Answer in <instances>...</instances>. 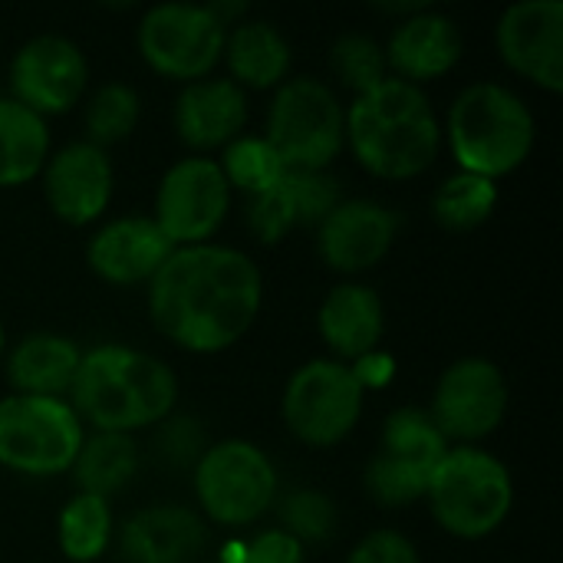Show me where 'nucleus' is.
<instances>
[{
    "instance_id": "1",
    "label": "nucleus",
    "mask_w": 563,
    "mask_h": 563,
    "mask_svg": "<svg viewBox=\"0 0 563 563\" xmlns=\"http://www.w3.org/2000/svg\"><path fill=\"white\" fill-rule=\"evenodd\" d=\"M257 264L218 244L175 247L148 280L152 323L181 350L221 353L234 346L261 313Z\"/></svg>"
},
{
    "instance_id": "2",
    "label": "nucleus",
    "mask_w": 563,
    "mask_h": 563,
    "mask_svg": "<svg viewBox=\"0 0 563 563\" xmlns=\"http://www.w3.org/2000/svg\"><path fill=\"white\" fill-rule=\"evenodd\" d=\"M346 139L366 172L386 181H402L422 175L435 162L442 129L419 86L383 79L356 96L346 112Z\"/></svg>"
},
{
    "instance_id": "3",
    "label": "nucleus",
    "mask_w": 563,
    "mask_h": 563,
    "mask_svg": "<svg viewBox=\"0 0 563 563\" xmlns=\"http://www.w3.org/2000/svg\"><path fill=\"white\" fill-rule=\"evenodd\" d=\"M69 393L73 412L89 419L96 432L129 435L142 426L168 419L178 383L155 356L106 343L82 353Z\"/></svg>"
},
{
    "instance_id": "4",
    "label": "nucleus",
    "mask_w": 563,
    "mask_h": 563,
    "mask_svg": "<svg viewBox=\"0 0 563 563\" xmlns=\"http://www.w3.org/2000/svg\"><path fill=\"white\" fill-rule=\"evenodd\" d=\"M534 132L531 109L498 82L468 86L449 109V145L459 165L488 181L525 165Z\"/></svg>"
},
{
    "instance_id": "5",
    "label": "nucleus",
    "mask_w": 563,
    "mask_h": 563,
    "mask_svg": "<svg viewBox=\"0 0 563 563\" xmlns=\"http://www.w3.org/2000/svg\"><path fill=\"white\" fill-rule=\"evenodd\" d=\"M435 521L462 541L495 534L515 505L511 472L485 449L459 445L439 462L426 492Z\"/></svg>"
},
{
    "instance_id": "6",
    "label": "nucleus",
    "mask_w": 563,
    "mask_h": 563,
    "mask_svg": "<svg viewBox=\"0 0 563 563\" xmlns=\"http://www.w3.org/2000/svg\"><path fill=\"white\" fill-rule=\"evenodd\" d=\"M267 142L287 172H327L346 142V112L320 79L280 82L267 119Z\"/></svg>"
},
{
    "instance_id": "7",
    "label": "nucleus",
    "mask_w": 563,
    "mask_h": 563,
    "mask_svg": "<svg viewBox=\"0 0 563 563\" xmlns=\"http://www.w3.org/2000/svg\"><path fill=\"white\" fill-rule=\"evenodd\" d=\"M82 449V422L63 399H0V465L20 475H59Z\"/></svg>"
},
{
    "instance_id": "8",
    "label": "nucleus",
    "mask_w": 563,
    "mask_h": 563,
    "mask_svg": "<svg viewBox=\"0 0 563 563\" xmlns=\"http://www.w3.org/2000/svg\"><path fill=\"white\" fill-rule=\"evenodd\" d=\"M195 492L205 515L218 525H254L271 511L277 495V475L271 459L241 439L208 445L195 465Z\"/></svg>"
},
{
    "instance_id": "9",
    "label": "nucleus",
    "mask_w": 563,
    "mask_h": 563,
    "mask_svg": "<svg viewBox=\"0 0 563 563\" xmlns=\"http://www.w3.org/2000/svg\"><path fill=\"white\" fill-rule=\"evenodd\" d=\"M363 386L353 369L336 360H313L300 366L284 393L287 429L313 449L343 442L363 416Z\"/></svg>"
},
{
    "instance_id": "10",
    "label": "nucleus",
    "mask_w": 563,
    "mask_h": 563,
    "mask_svg": "<svg viewBox=\"0 0 563 563\" xmlns=\"http://www.w3.org/2000/svg\"><path fill=\"white\" fill-rule=\"evenodd\" d=\"M449 442L422 409H399L383 429V445L366 468L369 495L386 508H402L426 498L429 482L445 459Z\"/></svg>"
},
{
    "instance_id": "11",
    "label": "nucleus",
    "mask_w": 563,
    "mask_h": 563,
    "mask_svg": "<svg viewBox=\"0 0 563 563\" xmlns=\"http://www.w3.org/2000/svg\"><path fill=\"white\" fill-rule=\"evenodd\" d=\"M224 40L228 30L214 16V10L195 3L152 7L139 26L142 59L168 79L198 82L201 76H208L224 53Z\"/></svg>"
},
{
    "instance_id": "12",
    "label": "nucleus",
    "mask_w": 563,
    "mask_h": 563,
    "mask_svg": "<svg viewBox=\"0 0 563 563\" xmlns=\"http://www.w3.org/2000/svg\"><path fill=\"white\" fill-rule=\"evenodd\" d=\"M231 205V188L218 162L181 158L175 162L155 195V224L172 241V247L208 244L221 228Z\"/></svg>"
},
{
    "instance_id": "13",
    "label": "nucleus",
    "mask_w": 563,
    "mask_h": 563,
    "mask_svg": "<svg viewBox=\"0 0 563 563\" xmlns=\"http://www.w3.org/2000/svg\"><path fill=\"white\" fill-rule=\"evenodd\" d=\"M508 412V383L492 360H459L449 366L432 396L435 429L455 442H478L492 435Z\"/></svg>"
},
{
    "instance_id": "14",
    "label": "nucleus",
    "mask_w": 563,
    "mask_h": 563,
    "mask_svg": "<svg viewBox=\"0 0 563 563\" xmlns=\"http://www.w3.org/2000/svg\"><path fill=\"white\" fill-rule=\"evenodd\" d=\"M89 82V66L82 49L66 36H36L30 40L10 66V89L20 106L30 112L56 115L73 109Z\"/></svg>"
},
{
    "instance_id": "15",
    "label": "nucleus",
    "mask_w": 563,
    "mask_h": 563,
    "mask_svg": "<svg viewBox=\"0 0 563 563\" xmlns=\"http://www.w3.org/2000/svg\"><path fill=\"white\" fill-rule=\"evenodd\" d=\"M501 59L548 92L563 89V3L525 0L498 20Z\"/></svg>"
},
{
    "instance_id": "16",
    "label": "nucleus",
    "mask_w": 563,
    "mask_h": 563,
    "mask_svg": "<svg viewBox=\"0 0 563 563\" xmlns=\"http://www.w3.org/2000/svg\"><path fill=\"white\" fill-rule=\"evenodd\" d=\"M43 191L59 221L69 228L92 224L112 201V162L92 142L59 148L43 175Z\"/></svg>"
},
{
    "instance_id": "17",
    "label": "nucleus",
    "mask_w": 563,
    "mask_h": 563,
    "mask_svg": "<svg viewBox=\"0 0 563 563\" xmlns=\"http://www.w3.org/2000/svg\"><path fill=\"white\" fill-rule=\"evenodd\" d=\"M399 231V218L366 198L340 201L320 224L317 247L320 257L340 274H360L379 264Z\"/></svg>"
},
{
    "instance_id": "18",
    "label": "nucleus",
    "mask_w": 563,
    "mask_h": 563,
    "mask_svg": "<svg viewBox=\"0 0 563 563\" xmlns=\"http://www.w3.org/2000/svg\"><path fill=\"white\" fill-rule=\"evenodd\" d=\"M172 251V241L152 218H119L89 241L86 261L106 284L132 287L152 280Z\"/></svg>"
},
{
    "instance_id": "19",
    "label": "nucleus",
    "mask_w": 563,
    "mask_h": 563,
    "mask_svg": "<svg viewBox=\"0 0 563 563\" xmlns=\"http://www.w3.org/2000/svg\"><path fill=\"white\" fill-rule=\"evenodd\" d=\"M247 122V96L231 79L188 82L175 102V132L185 145L208 152L231 145Z\"/></svg>"
},
{
    "instance_id": "20",
    "label": "nucleus",
    "mask_w": 563,
    "mask_h": 563,
    "mask_svg": "<svg viewBox=\"0 0 563 563\" xmlns=\"http://www.w3.org/2000/svg\"><path fill=\"white\" fill-rule=\"evenodd\" d=\"M383 53L386 66H393L402 82L416 86L455 69V63L462 59V33L449 16L419 10L393 30Z\"/></svg>"
},
{
    "instance_id": "21",
    "label": "nucleus",
    "mask_w": 563,
    "mask_h": 563,
    "mask_svg": "<svg viewBox=\"0 0 563 563\" xmlns=\"http://www.w3.org/2000/svg\"><path fill=\"white\" fill-rule=\"evenodd\" d=\"M208 531L188 508H148L125 521V563H191L205 551Z\"/></svg>"
},
{
    "instance_id": "22",
    "label": "nucleus",
    "mask_w": 563,
    "mask_h": 563,
    "mask_svg": "<svg viewBox=\"0 0 563 563\" xmlns=\"http://www.w3.org/2000/svg\"><path fill=\"white\" fill-rule=\"evenodd\" d=\"M320 336L343 360H360L379 346L383 300L363 284H340L327 294L317 317Z\"/></svg>"
},
{
    "instance_id": "23",
    "label": "nucleus",
    "mask_w": 563,
    "mask_h": 563,
    "mask_svg": "<svg viewBox=\"0 0 563 563\" xmlns=\"http://www.w3.org/2000/svg\"><path fill=\"white\" fill-rule=\"evenodd\" d=\"M79 346L56 333H36L13 346L7 360V379L16 396H46L59 399L69 393L79 369Z\"/></svg>"
},
{
    "instance_id": "24",
    "label": "nucleus",
    "mask_w": 563,
    "mask_h": 563,
    "mask_svg": "<svg viewBox=\"0 0 563 563\" xmlns=\"http://www.w3.org/2000/svg\"><path fill=\"white\" fill-rule=\"evenodd\" d=\"M228 69H231V82H238L241 89H271L280 86L287 69H290V46L280 36L277 26L251 20L241 23L228 40H224V53Z\"/></svg>"
},
{
    "instance_id": "25",
    "label": "nucleus",
    "mask_w": 563,
    "mask_h": 563,
    "mask_svg": "<svg viewBox=\"0 0 563 563\" xmlns=\"http://www.w3.org/2000/svg\"><path fill=\"white\" fill-rule=\"evenodd\" d=\"M46 122L16 99H0V188L33 181L46 165Z\"/></svg>"
},
{
    "instance_id": "26",
    "label": "nucleus",
    "mask_w": 563,
    "mask_h": 563,
    "mask_svg": "<svg viewBox=\"0 0 563 563\" xmlns=\"http://www.w3.org/2000/svg\"><path fill=\"white\" fill-rule=\"evenodd\" d=\"M79 495L92 498H109L122 492L135 472H139V445L132 435H115V432H96L89 442L82 439V449L73 462Z\"/></svg>"
},
{
    "instance_id": "27",
    "label": "nucleus",
    "mask_w": 563,
    "mask_h": 563,
    "mask_svg": "<svg viewBox=\"0 0 563 563\" xmlns=\"http://www.w3.org/2000/svg\"><path fill=\"white\" fill-rule=\"evenodd\" d=\"M112 541L109 501L92 495H76L59 515V548L73 563H92L106 554Z\"/></svg>"
},
{
    "instance_id": "28",
    "label": "nucleus",
    "mask_w": 563,
    "mask_h": 563,
    "mask_svg": "<svg viewBox=\"0 0 563 563\" xmlns=\"http://www.w3.org/2000/svg\"><path fill=\"white\" fill-rule=\"evenodd\" d=\"M495 205H498V188H495V181L462 172V175L449 178V181L435 191V198H432V214H435V221H439L442 228L462 234V231L482 228V224L492 218Z\"/></svg>"
},
{
    "instance_id": "29",
    "label": "nucleus",
    "mask_w": 563,
    "mask_h": 563,
    "mask_svg": "<svg viewBox=\"0 0 563 563\" xmlns=\"http://www.w3.org/2000/svg\"><path fill=\"white\" fill-rule=\"evenodd\" d=\"M224 178H228V188H241L244 195H264L271 191L284 175V162L277 158V152L271 148L267 139H234L228 148H224V158L218 162Z\"/></svg>"
},
{
    "instance_id": "30",
    "label": "nucleus",
    "mask_w": 563,
    "mask_h": 563,
    "mask_svg": "<svg viewBox=\"0 0 563 563\" xmlns=\"http://www.w3.org/2000/svg\"><path fill=\"white\" fill-rule=\"evenodd\" d=\"M139 112H142V106H139V96L132 86L109 82V86L96 89V96L89 99V109H86L89 142L106 148V145L129 139L132 129L139 125Z\"/></svg>"
},
{
    "instance_id": "31",
    "label": "nucleus",
    "mask_w": 563,
    "mask_h": 563,
    "mask_svg": "<svg viewBox=\"0 0 563 563\" xmlns=\"http://www.w3.org/2000/svg\"><path fill=\"white\" fill-rule=\"evenodd\" d=\"M333 73L356 96H363L373 86H379L383 79H389L383 46L376 40H369V36H360V33H350L333 46Z\"/></svg>"
},
{
    "instance_id": "32",
    "label": "nucleus",
    "mask_w": 563,
    "mask_h": 563,
    "mask_svg": "<svg viewBox=\"0 0 563 563\" xmlns=\"http://www.w3.org/2000/svg\"><path fill=\"white\" fill-rule=\"evenodd\" d=\"M280 521L290 538L303 541H327L336 531V505L320 495V492H294L284 505H280Z\"/></svg>"
},
{
    "instance_id": "33",
    "label": "nucleus",
    "mask_w": 563,
    "mask_h": 563,
    "mask_svg": "<svg viewBox=\"0 0 563 563\" xmlns=\"http://www.w3.org/2000/svg\"><path fill=\"white\" fill-rule=\"evenodd\" d=\"M284 188L294 201L297 224H323L327 214L340 205V185L327 172H287Z\"/></svg>"
},
{
    "instance_id": "34",
    "label": "nucleus",
    "mask_w": 563,
    "mask_h": 563,
    "mask_svg": "<svg viewBox=\"0 0 563 563\" xmlns=\"http://www.w3.org/2000/svg\"><path fill=\"white\" fill-rule=\"evenodd\" d=\"M247 224H251V231H254L261 241H267V244L287 238V234L297 228V211H294V201H290V195H287V188H284V178H280L271 191L251 198Z\"/></svg>"
},
{
    "instance_id": "35",
    "label": "nucleus",
    "mask_w": 563,
    "mask_h": 563,
    "mask_svg": "<svg viewBox=\"0 0 563 563\" xmlns=\"http://www.w3.org/2000/svg\"><path fill=\"white\" fill-rule=\"evenodd\" d=\"M165 426L158 429V455L175 465V468H185V465H198V459L208 452V442H205V429L188 419V416H178V419H162Z\"/></svg>"
},
{
    "instance_id": "36",
    "label": "nucleus",
    "mask_w": 563,
    "mask_h": 563,
    "mask_svg": "<svg viewBox=\"0 0 563 563\" xmlns=\"http://www.w3.org/2000/svg\"><path fill=\"white\" fill-rule=\"evenodd\" d=\"M346 563H419L416 544L396 531H376L360 541Z\"/></svg>"
},
{
    "instance_id": "37",
    "label": "nucleus",
    "mask_w": 563,
    "mask_h": 563,
    "mask_svg": "<svg viewBox=\"0 0 563 563\" xmlns=\"http://www.w3.org/2000/svg\"><path fill=\"white\" fill-rule=\"evenodd\" d=\"M241 563H303V544L287 531H264L241 548Z\"/></svg>"
},
{
    "instance_id": "38",
    "label": "nucleus",
    "mask_w": 563,
    "mask_h": 563,
    "mask_svg": "<svg viewBox=\"0 0 563 563\" xmlns=\"http://www.w3.org/2000/svg\"><path fill=\"white\" fill-rule=\"evenodd\" d=\"M353 376H356V383L363 386V393L366 389H383L393 376H396V363H393V356L389 353H379V350H373V353H366V356H360V360H353Z\"/></svg>"
},
{
    "instance_id": "39",
    "label": "nucleus",
    "mask_w": 563,
    "mask_h": 563,
    "mask_svg": "<svg viewBox=\"0 0 563 563\" xmlns=\"http://www.w3.org/2000/svg\"><path fill=\"white\" fill-rule=\"evenodd\" d=\"M241 548H244V544H231V548L224 551V558L218 563H241Z\"/></svg>"
},
{
    "instance_id": "40",
    "label": "nucleus",
    "mask_w": 563,
    "mask_h": 563,
    "mask_svg": "<svg viewBox=\"0 0 563 563\" xmlns=\"http://www.w3.org/2000/svg\"><path fill=\"white\" fill-rule=\"evenodd\" d=\"M0 356H3V327H0Z\"/></svg>"
}]
</instances>
